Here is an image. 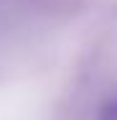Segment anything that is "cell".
<instances>
[{"label": "cell", "mask_w": 117, "mask_h": 120, "mask_svg": "<svg viewBox=\"0 0 117 120\" xmlns=\"http://www.w3.org/2000/svg\"><path fill=\"white\" fill-rule=\"evenodd\" d=\"M97 120H117V97L115 100H107V102L99 107Z\"/></svg>", "instance_id": "obj_1"}]
</instances>
